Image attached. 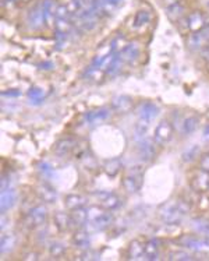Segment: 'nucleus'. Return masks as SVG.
Masks as SVG:
<instances>
[{
	"instance_id": "obj_1",
	"label": "nucleus",
	"mask_w": 209,
	"mask_h": 261,
	"mask_svg": "<svg viewBox=\"0 0 209 261\" xmlns=\"http://www.w3.org/2000/svg\"><path fill=\"white\" fill-rule=\"evenodd\" d=\"M191 210L190 201L186 198L171 200L162 205L159 208V217L165 223L171 225H180L183 219L188 215Z\"/></svg>"
},
{
	"instance_id": "obj_2",
	"label": "nucleus",
	"mask_w": 209,
	"mask_h": 261,
	"mask_svg": "<svg viewBox=\"0 0 209 261\" xmlns=\"http://www.w3.org/2000/svg\"><path fill=\"white\" fill-rule=\"evenodd\" d=\"M177 242L183 249L191 250L194 253H202L209 254V238L202 235H181L179 236Z\"/></svg>"
},
{
	"instance_id": "obj_3",
	"label": "nucleus",
	"mask_w": 209,
	"mask_h": 261,
	"mask_svg": "<svg viewBox=\"0 0 209 261\" xmlns=\"http://www.w3.org/2000/svg\"><path fill=\"white\" fill-rule=\"evenodd\" d=\"M179 22L188 34L190 32H197V31H201L205 27H208L209 16H207L205 13H202L200 10H194V11H191L190 14H187L184 19L180 20Z\"/></svg>"
},
{
	"instance_id": "obj_4",
	"label": "nucleus",
	"mask_w": 209,
	"mask_h": 261,
	"mask_svg": "<svg viewBox=\"0 0 209 261\" xmlns=\"http://www.w3.org/2000/svg\"><path fill=\"white\" fill-rule=\"evenodd\" d=\"M144 183V168L143 166H133L127 176L123 179L124 190L128 194L138 193Z\"/></svg>"
},
{
	"instance_id": "obj_5",
	"label": "nucleus",
	"mask_w": 209,
	"mask_h": 261,
	"mask_svg": "<svg viewBox=\"0 0 209 261\" xmlns=\"http://www.w3.org/2000/svg\"><path fill=\"white\" fill-rule=\"evenodd\" d=\"M191 190L195 193H208L209 190V172L204 169H198L190 177Z\"/></svg>"
},
{
	"instance_id": "obj_6",
	"label": "nucleus",
	"mask_w": 209,
	"mask_h": 261,
	"mask_svg": "<svg viewBox=\"0 0 209 261\" xmlns=\"http://www.w3.org/2000/svg\"><path fill=\"white\" fill-rule=\"evenodd\" d=\"M48 219V208L42 204L32 207L27 214V225L29 228H37L43 225Z\"/></svg>"
},
{
	"instance_id": "obj_7",
	"label": "nucleus",
	"mask_w": 209,
	"mask_h": 261,
	"mask_svg": "<svg viewBox=\"0 0 209 261\" xmlns=\"http://www.w3.org/2000/svg\"><path fill=\"white\" fill-rule=\"evenodd\" d=\"M156 147H158V144L155 143V140H149L146 137L143 138L141 141H138V154H140V158L143 159L144 162L149 164L156 158V154H158Z\"/></svg>"
},
{
	"instance_id": "obj_8",
	"label": "nucleus",
	"mask_w": 209,
	"mask_h": 261,
	"mask_svg": "<svg viewBox=\"0 0 209 261\" xmlns=\"http://www.w3.org/2000/svg\"><path fill=\"white\" fill-rule=\"evenodd\" d=\"M173 137V126L169 120H162L161 123L155 129V134H153V140L158 144V147H163L166 145Z\"/></svg>"
},
{
	"instance_id": "obj_9",
	"label": "nucleus",
	"mask_w": 209,
	"mask_h": 261,
	"mask_svg": "<svg viewBox=\"0 0 209 261\" xmlns=\"http://www.w3.org/2000/svg\"><path fill=\"white\" fill-rule=\"evenodd\" d=\"M161 113V108L158 107V104H155L152 101H144L137 108V115L140 119L146 120V122H152Z\"/></svg>"
},
{
	"instance_id": "obj_10",
	"label": "nucleus",
	"mask_w": 209,
	"mask_h": 261,
	"mask_svg": "<svg viewBox=\"0 0 209 261\" xmlns=\"http://www.w3.org/2000/svg\"><path fill=\"white\" fill-rule=\"evenodd\" d=\"M209 44V25L197 32H190L187 38V45L191 49H202Z\"/></svg>"
},
{
	"instance_id": "obj_11",
	"label": "nucleus",
	"mask_w": 209,
	"mask_h": 261,
	"mask_svg": "<svg viewBox=\"0 0 209 261\" xmlns=\"http://www.w3.org/2000/svg\"><path fill=\"white\" fill-rule=\"evenodd\" d=\"M16 201H17V192H16V189L10 187V189L3 190L1 196H0V210H1V213H7L10 208L14 207Z\"/></svg>"
},
{
	"instance_id": "obj_12",
	"label": "nucleus",
	"mask_w": 209,
	"mask_h": 261,
	"mask_svg": "<svg viewBox=\"0 0 209 261\" xmlns=\"http://www.w3.org/2000/svg\"><path fill=\"white\" fill-rule=\"evenodd\" d=\"M98 196H99V200H101V205L106 211H113L116 208H119V205L122 203L120 197L114 193L101 192V193H98Z\"/></svg>"
},
{
	"instance_id": "obj_13",
	"label": "nucleus",
	"mask_w": 209,
	"mask_h": 261,
	"mask_svg": "<svg viewBox=\"0 0 209 261\" xmlns=\"http://www.w3.org/2000/svg\"><path fill=\"white\" fill-rule=\"evenodd\" d=\"M141 55V48H140V45L137 44V42H130V44H127L123 49H122V52H120V58L123 62L125 63H133L135 62L138 56Z\"/></svg>"
},
{
	"instance_id": "obj_14",
	"label": "nucleus",
	"mask_w": 209,
	"mask_h": 261,
	"mask_svg": "<svg viewBox=\"0 0 209 261\" xmlns=\"http://www.w3.org/2000/svg\"><path fill=\"white\" fill-rule=\"evenodd\" d=\"M37 193H38L39 198H41L42 201H45V203L52 204L57 200V192L55 190V187L50 186L49 183H46V182L38 184Z\"/></svg>"
},
{
	"instance_id": "obj_15",
	"label": "nucleus",
	"mask_w": 209,
	"mask_h": 261,
	"mask_svg": "<svg viewBox=\"0 0 209 261\" xmlns=\"http://www.w3.org/2000/svg\"><path fill=\"white\" fill-rule=\"evenodd\" d=\"M77 140L73 137H67V138H62L60 141H57L56 147H55V152L60 156H67L70 155L77 148Z\"/></svg>"
},
{
	"instance_id": "obj_16",
	"label": "nucleus",
	"mask_w": 209,
	"mask_h": 261,
	"mask_svg": "<svg viewBox=\"0 0 209 261\" xmlns=\"http://www.w3.org/2000/svg\"><path fill=\"white\" fill-rule=\"evenodd\" d=\"M134 107L133 99L127 95H117L112 99V108L117 113H127Z\"/></svg>"
},
{
	"instance_id": "obj_17",
	"label": "nucleus",
	"mask_w": 209,
	"mask_h": 261,
	"mask_svg": "<svg viewBox=\"0 0 209 261\" xmlns=\"http://www.w3.org/2000/svg\"><path fill=\"white\" fill-rule=\"evenodd\" d=\"M45 24V16H43V10L42 4H38L35 7H32L28 14V25L32 29H39Z\"/></svg>"
},
{
	"instance_id": "obj_18",
	"label": "nucleus",
	"mask_w": 209,
	"mask_h": 261,
	"mask_svg": "<svg viewBox=\"0 0 209 261\" xmlns=\"http://www.w3.org/2000/svg\"><path fill=\"white\" fill-rule=\"evenodd\" d=\"M41 4H42L43 16H45V24L52 25L53 22H56V10L59 6L56 0H43Z\"/></svg>"
},
{
	"instance_id": "obj_19",
	"label": "nucleus",
	"mask_w": 209,
	"mask_h": 261,
	"mask_svg": "<svg viewBox=\"0 0 209 261\" xmlns=\"http://www.w3.org/2000/svg\"><path fill=\"white\" fill-rule=\"evenodd\" d=\"M200 126V117L195 115H190V116L184 117L181 120L180 130L183 135H191L192 133H195V130Z\"/></svg>"
},
{
	"instance_id": "obj_20",
	"label": "nucleus",
	"mask_w": 209,
	"mask_h": 261,
	"mask_svg": "<svg viewBox=\"0 0 209 261\" xmlns=\"http://www.w3.org/2000/svg\"><path fill=\"white\" fill-rule=\"evenodd\" d=\"M161 254V240L153 238L145 242V259L146 260H158Z\"/></svg>"
},
{
	"instance_id": "obj_21",
	"label": "nucleus",
	"mask_w": 209,
	"mask_h": 261,
	"mask_svg": "<svg viewBox=\"0 0 209 261\" xmlns=\"http://www.w3.org/2000/svg\"><path fill=\"white\" fill-rule=\"evenodd\" d=\"M191 226L195 231V233L209 238V217L201 215L191 219Z\"/></svg>"
},
{
	"instance_id": "obj_22",
	"label": "nucleus",
	"mask_w": 209,
	"mask_h": 261,
	"mask_svg": "<svg viewBox=\"0 0 209 261\" xmlns=\"http://www.w3.org/2000/svg\"><path fill=\"white\" fill-rule=\"evenodd\" d=\"M153 21V14L149 10H138L134 16V28L140 29L149 25Z\"/></svg>"
},
{
	"instance_id": "obj_23",
	"label": "nucleus",
	"mask_w": 209,
	"mask_h": 261,
	"mask_svg": "<svg viewBox=\"0 0 209 261\" xmlns=\"http://www.w3.org/2000/svg\"><path fill=\"white\" fill-rule=\"evenodd\" d=\"M110 115V112L107 109H98V110H91L85 115V122L89 126H95L102 123L104 120H106Z\"/></svg>"
},
{
	"instance_id": "obj_24",
	"label": "nucleus",
	"mask_w": 209,
	"mask_h": 261,
	"mask_svg": "<svg viewBox=\"0 0 209 261\" xmlns=\"http://www.w3.org/2000/svg\"><path fill=\"white\" fill-rule=\"evenodd\" d=\"M145 254V242H141L140 239H135L128 244L127 257L130 260H140Z\"/></svg>"
},
{
	"instance_id": "obj_25",
	"label": "nucleus",
	"mask_w": 209,
	"mask_h": 261,
	"mask_svg": "<svg viewBox=\"0 0 209 261\" xmlns=\"http://www.w3.org/2000/svg\"><path fill=\"white\" fill-rule=\"evenodd\" d=\"M113 214L110 213H106L104 211L102 215H99L98 218H96L95 221H92L91 223V226L95 229V231H104V229H107V228H110L112 225H113Z\"/></svg>"
},
{
	"instance_id": "obj_26",
	"label": "nucleus",
	"mask_w": 209,
	"mask_h": 261,
	"mask_svg": "<svg viewBox=\"0 0 209 261\" xmlns=\"http://www.w3.org/2000/svg\"><path fill=\"white\" fill-rule=\"evenodd\" d=\"M166 14L171 22H179L180 20L186 17V6L183 3L173 4L170 7H166Z\"/></svg>"
},
{
	"instance_id": "obj_27",
	"label": "nucleus",
	"mask_w": 209,
	"mask_h": 261,
	"mask_svg": "<svg viewBox=\"0 0 209 261\" xmlns=\"http://www.w3.org/2000/svg\"><path fill=\"white\" fill-rule=\"evenodd\" d=\"M123 169V164L119 158H112V159H107L104 164V172L109 177H114L122 172Z\"/></svg>"
},
{
	"instance_id": "obj_28",
	"label": "nucleus",
	"mask_w": 209,
	"mask_h": 261,
	"mask_svg": "<svg viewBox=\"0 0 209 261\" xmlns=\"http://www.w3.org/2000/svg\"><path fill=\"white\" fill-rule=\"evenodd\" d=\"M53 219H55V225L57 226V229H60V231H66V229H70L71 226H74V223L71 221V215L67 213L59 211L55 214Z\"/></svg>"
},
{
	"instance_id": "obj_29",
	"label": "nucleus",
	"mask_w": 209,
	"mask_h": 261,
	"mask_svg": "<svg viewBox=\"0 0 209 261\" xmlns=\"http://www.w3.org/2000/svg\"><path fill=\"white\" fill-rule=\"evenodd\" d=\"M73 243H74V246H76L77 249L85 252L91 246V238H89V235L85 231H78L73 236Z\"/></svg>"
},
{
	"instance_id": "obj_30",
	"label": "nucleus",
	"mask_w": 209,
	"mask_h": 261,
	"mask_svg": "<svg viewBox=\"0 0 209 261\" xmlns=\"http://www.w3.org/2000/svg\"><path fill=\"white\" fill-rule=\"evenodd\" d=\"M86 204L85 197L80 196V194H68L66 197V207L70 211H74L78 208H83Z\"/></svg>"
},
{
	"instance_id": "obj_31",
	"label": "nucleus",
	"mask_w": 209,
	"mask_h": 261,
	"mask_svg": "<svg viewBox=\"0 0 209 261\" xmlns=\"http://www.w3.org/2000/svg\"><path fill=\"white\" fill-rule=\"evenodd\" d=\"M70 215H71V221H73L74 226H77V228H81L85 223H88V213H86V208H84V207L71 211Z\"/></svg>"
},
{
	"instance_id": "obj_32",
	"label": "nucleus",
	"mask_w": 209,
	"mask_h": 261,
	"mask_svg": "<svg viewBox=\"0 0 209 261\" xmlns=\"http://www.w3.org/2000/svg\"><path fill=\"white\" fill-rule=\"evenodd\" d=\"M201 148L200 145L194 144L188 147L183 155H181V159H183V162H186V164H191V162H194L195 159H198L201 158Z\"/></svg>"
},
{
	"instance_id": "obj_33",
	"label": "nucleus",
	"mask_w": 209,
	"mask_h": 261,
	"mask_svg": "<svg viewBox=\"0 0 209 261\" xmlns=\"http://www.w3.org/2000/svg\"><path fill=\"white\" fill-rule=\"evenodd\" d=\"M149 123L151 122H146V120H143V119H140L135 123V126H134V138L137 141H141L143 138L146 137V133L149 130Z\"/></svg>"
},
{
	"instance_id": "obj_34",
	"label": "nucleus",
	"mask_w": 209,
	"mask_h": 261,
	"mask_svg": "<svg viewBox=\"0 0 209 261\" xmlns=\"http://www.w3.org/2000/svg\"><path fill=\"white\" fill-rule=\"evenodd\" d=\"M16 246V236L11 235V233H4L1 236V240H0V252L3 254L11 252Z\"/></svg>"
},
{
	"instance_id": "obj_35",
	"label": "nucleus",
	"mask_w": 209,
	"mask_h": 261,
	"mask_svg": "<svg viewBox=\"0 0 209 261\" xmlns=\"http://www.w3.org/2000/svg\"><path fill=\"white\" fill-rule=\"evenodd\" d=\"M86 213H88V223L95 221L99 215H102L104 213V208L102 205H91L89 208H86Z\"/></svg>"
},
{
	"instance_id": "obj_36",
	"label": "nucleus",
	"mask_w": 209,
	"mask_h": 261,
	"mask_svg": "<svg viewBox=\"0 0 209 261\" xmlns=\"http://www.w3.org/2000/svg\"><path fill=\"white\" fill-rule=\"evenodd\" d=\"M49 252H50V256L53 257H60L66 253V246L60 242H53L49 247Z\"/></svg>"
},
{
	"instance_id": "obj_37",
	"label": "nucleus",
	"mask_w": 209,
	"mask_h": 261,
	"mask_svg": "<svg viewBox=\"0 0 209 261\" xmlns=\"http://www.w3.org/2000/svg\"><path fill=\"white\" fill-rule=\"evenodd\" d=\"M169 260H180V261H188L192 260V256L186 250H177V252L169 253Z\"/></svg>"
},
{
	"instance_id": "obj_38",
	"label": "nucleus",
	"mask_w": 209,
	"mask_h": 261,
	"mask_svg": "<svg viewBox=\"0 0 209 261\" xmlns=\"http://www.w3.org/2000/svg\"><path fill=\"white\" fill-rule=\"evenodd\" d=\"M198 207H200L201 211H208L209 210V196L207 193H201L198 197Z\"/></svg>"
},
{
	"instance_id": "obj_39",
	"label": "nucleus",
	"mask_w": 209,
	"mask_h": 261,
	"mask_svg": "<svg viewBox=\"0 0 209 261\" xmlns=\"http://www.w3.org/2000/svg\"><path fill=\"white\" fill-rule=\"evenodd\" d=\"M200 168L209 172V152L208 154H202L200 158Z\"/></svg>"
},
{
	"instance_id": "obj_40",
	"label": "nucleus",
	"mask_w": 209,
	"mask_h": 261,
	"mask_svg": "<svg viewBox=\"0 0 209 261\" xmlns=\"http://www.w3.org/2000/svg\"><path fill=\"white\" fill-rule=\"evenodd\" d=\"M39 171L45 174V176H46V174H52V169H50V166H49L48 164H45V162L39 164Z\"/></svg>"
},
{
	"instance_id": "obj_41",
	"label": "nucleus",
	"mask_w": 209,
	"mask_h": 261,
	"mask_svg": "<svg viewBox=\"0 0 209 261\" xmlns=\"http://www.w3.org/2000/svg\"><path fill=\"white\" fill-rule=\"evenodd\" d=\"M201 56L205 59V60H208L209 62V44L205 46V48L201 49Z\"/></svg>"
},
{
	"instance_id": "obj_42",
	"label": "nucleus",
	"mask_w": 209,
	"mask_h": 261,
	"mask_svg": "<svg viewBox=\"0 0 209 261\" xmlns=\"http://www.w3.org/2000/svg\"><path fill=\"white\" fill-rule=\"evenodd\" d=\"M202 137H204V140H207L209 141V122L204 126V130H202Z\"/></svg>"
},
{
	"instance_id": "obj_43",
	"label": "nucleus",
	"mask_w": 209,
	"mask_h": 261,
	"mask_svg": "<svg viewBox=\"0 0 209 261\" xmlns=\"http://www.w3.org/2000/svg\"><path fill=\"white\" fill-rule=\"evenodd\" d=\"M163 3L166 4V7H170V6H173V4L181 3V0H163Z\"/></svg>"
},
{
	"instance_id": "obj_44",
	"label": "nucleus",
	"mask_w": 209,
	"mask_h": 261,
	"mask_svg": "<svg viewBox=\"0 0 209 261\" xmlns=\"http://www.w3.org/2000/svg\"><path fill=\"white\" fill-rule=\"evenodd\" d=\"M24 260H38V254L37 253H29L24 257Z\"/></svg>"
},
{
	"instance_id": "obj_45",
	"label": "nucleus",
	"mask_w": 209,
	"mask_h": 261,
	"mask_svg": "<svg viewBox=\"0 0 209 261\" xmlns=\"http://www.w3.org/2000/svg\"><path fill=\"white\" fill-rule=\"evenodd\" d=\"M4 1H7V3H14L16 0H4Z\"/></svg>"
},
{
	"instance_id": "obj_46",
	"label": "nucleus",
	"mask_w": 209,
	"mask_h": 261,
	"mask_svg": "<svg viewBox=\"0 0 209 261\" xmlns=\"http://www.w3.org/2000/svg\"><path fill=\"white\" fill-rule=\"evenodd\" d=\"M21 1H28V0H21Z\"/></svg>"
}]
</instances>
